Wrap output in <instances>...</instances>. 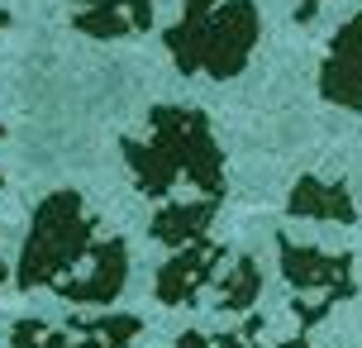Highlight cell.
<instances>
[{
    "label": "cell",
    "mask_w": 362,
    "mask_h": 348,
    "mask_svg": "<svg viewBox=\"0 0 362 348\" xmlns=\"http://www.w3.org/2000/svg\"><path fill=\"white\" fill-rule=\"evenodd\" d=\"M257 38H262V15L253 0H186L181 19L163 34V43L177 72H205L215 81H229L248 67Z\"/></svg>",
    "instance_id": "obj_1"
},
{
    "label": "cell",
    "mask_w": 362,
    "mask_h": 348,
    "mask_svg": "<svg viewBox=\"0 0 362 348\" xmlns=\"http://www.w3.org/2000/svg\"><path fill=\"white\" fill-rule=\"evenodd\" d=\"M95 248V220L86 215V205L72 186H62L53 196H43L34 205V220H29V234H24V248H19V267L15 282L24 291L34 286H48L53 291L57 282H67L72 267L81 257H90Z\"/></svg>",
    "instance_id": "obj_2"
},
{
    "label": "cell",
    "mask_w": 362,
    "mask_h": 348,
    "mask_svg": "<svg viewBox=\"0 0 362 348\" xmlns=\"http://www.w3.org/2000/svg\"><path fill=\"white\" fill-rule=\"evenodd\" d=\"M148 129H153V144L167 153V163L177 167L191 186L205 191V201H224V148L210 134L205 110L191 105H153L148 110Z\"/></svg>",
    "instance_id": "obj_3"
},
{
    "label": "cell",
    "mask_w": 362,
    "mask_h": 348,
    "mask_svg": "<svg viewBox=\"0 0 362 348\" xmlns=\"http://www.w3.org/2000/svg\"><path fill=\"white\" fill-rule=\"evenodd\" d=\"M276 257H281V277L296 296L300 291H320L325 301H353L358 282H353V257L348 253H325V248H310L281 229L276 234Z\"/></svg>",
    "instance_id": "obj_4"
},
{
    "label": "cell",
    "mask_w": 362,
    "mask_h": 348,
    "mask_svg": "<svg viewBox=\"0 0 362 348\" xmlns=\"http://www.w3.org/2000/svg\"><path fill=\"white\" fill-rule=\"evenodd\" d=\"M219 262H229V248L215 243V238H200L191 248H177L158 267V286L153 291H158L163 306H196L200 291L219 277Z\"/></svg>",
    "instance_id": "obj_5"
},
{
    "label": "cell",
    "mask_w": 362,
    "mask_h": 348,
    "mask_svg": "<svg viewBox=\"0 0 362 348\" xmlns=\"http://www.w3.org/2000/svg\"><path fill=\"white\" fill-rule=\"evenodd\" d=\"M124 282H129V243L124 238H95V248H90V272L57 282L53 291L62 296V301H76V306H110V301H119Z\"/></svg>",
    "instance_id": "obj_6"
},
{
    "label": "cell",
    "mask_w": 362,
    "mask_h": 348,
    "mask_svg": "<svg viewBox=\"0 0 362 348\" xmlns=\"http://www.w3.org/2000/svg\"><path fill=\"white\" fill-rule=\"evenodd\" d=\"M320 95L362 115V10L329 43V57L320 67Z\"/></svg>",
    "instance_id": "obj_7"
},
{
    "label": "cell",
    "mask_w": 362,
    "mask_h": 348,
    "mask_svg": "<svg viewBox=\"0 0 362 348\" xmlns=\"http://www.w3.org/2000/svg\"><path fill=\"white\" fill-rule=\"evenodd\" d=\"M286 210L296 220H325V224H353L358 205L348 196L344 182H320V177H300L286 196Z\"/></svg>",
    "instance_id": "obj_8"
},
{
    "label": "cell",
    "mask_w": 362,
    "mask_h": 348,
    "mask_svg": "<svg viewBox=\"0 0 362 348\" xmlns=\"http://www.w3.org/2000/svg\"><path fill=\"white\" fill-rule=\"evenodd\" d=\"M215 215H219V201H181V205H163V210L153 215V224H148V234L177 253V248H191V243H200V238H205V229L215 224Z\"/></svg>",
    "instance_id": "obj_9"
},
{
    "label": "cell",
    "mask_w": 362,
    "mask_h": 348,
    "mask_svg": "<svg viewBox=\"0 0 362 348\" xmlns=\"http://www.w3.org/2000/svg\"><path fill=\"white\" fill-rule=\"evenodd\" d=\"M119 148H124V163H129V172H134V182H139L144 196L158 201V196H167V191L177 186L181 172L167 163V153L153 144V139H134V134H129V139H119Z\"/></svg>",
    "instance_id": "obj_10"
},
{
    "label": "cell",
    "mask_w": 362,
    "mask_h": 348,
    "mask_svg": "<svg viewBox=\"0 0 362 348\" xmlns=\"http://www.w3.org/2000/svg\"><path fill=\"white\" fill-rule=\"evenodd\" d=\"M67 334H81L72 348H134L144 334L139 315H105V320H67Z\"/></svg>",
    "instance_id": "obj_11"
},
{
    "label": "cell",
    "mask_w": 362,
    "mask_h": 348,
    "mask_svg": "<svg viewBox=\"0 0 362 348\" xmlns=\"http://www.w3.org/2000/svg\"><path fill=\"white\" fill-rule=\"evenodd\" d=\"M257 296H262V272H257V262L253 257H234L229 272L219 277V286H215V306L229 311V315H243V311L257 306Z\"/></svg>",
    "instance_id": "obj_12"
},
{
    "label": "cell",
    "mask_w": 362,
    "mask_h": 348,
    "mask_svg": "<svg viewBox=\"0 0 362 348\" xmlns=\"http://www.w3.org/2000/svg\"><path fill=\"white\" fill-rule=\"evenodd\" d=\"M10 348H72V339H67V330H53L43 320H15Z\"/></svg>",
    "instance_id": "obj_13"
},
{
    "label": "cell",
    "mask_w": 362,
    "mask_h": 348,
    "mask_svg": "<svg viewBox=\"0 0 362 348\" xmlns=\"http://www.w3.org/2000/svg\"><path fill=\"white\" fill-rule=\"evenodd\" d=\"M291 311H296V334H300V339H310V334H315V325L334 311V301H325V296H320V301H300V296H296V301H291Z\"/></svg>",
    "instance_id": "obj_14"
},
{
    "label": "cell",
    "mask_w": 362,
    "mask_h": 348,
    "mask_svg": "<svg viewBox=\"0 0 362 348\" xmlns=\"http://www.w3.org/2000/svg\"><path fill=\"white\" fill-rule=\"evenodd\" d=\"M172 348H215V339H210V334H200V330H186Z\"/></svg>",
    "instance_id": "obj_15"
},
{
    "label": "cell",
    "mask_w": 362,
    "mask_h": 348,
    "mask_svg": "<svg viewBox=\"0 0 362 348\" xmlns=\"http://www.w3.org/2000/svg\"><path fill=\"white\" fill-rule=\"evenodd\" d=\"M320 5H325V0H300V5H296V24H315Z\"/></svg>",
    "instance_id": "obj_16"
},
{
    "label": "cell",
    "mask_w": 362,
    "mask_h": 348,
    "mask_svg": "<svg viewBox=\"0 0 362 348\" xmlns=\"http://www.w3.org/2000/svg\"><path fill=\"white\" fill-rule=\"evenodd\" d=\"M5 277H10V272H5V257H0V286H5Z\"/></svg>",
    "instance_id": "obj_17"
},
{
    "label": "cell",
    "mask_w": 362,
    "mask_h": 348,
    "mask_svg": "<svg viewBox=\"0 0 362 348\" xmlns=\"http://www.w3.org/2000/svg\"><path fill=\"white\" fill-rule=\"evenodd\" d=\"M5 24H10V15H5V10H0V29H5Z\"/></svg>",
    "instance_id": "obj_18"
},
{
    "label": "cell",
    "mask_w": 362,
    "mask_h": 348,
    "mask_svg": "<svg viewBox=\"0 0 362 348\" xmlns=\"http://www.w3.org/2000/svg\"><path fill=\"white\" fill-rule=\"evenodd\" d=\"M0 139H5V129H0Z\"/></svg>",
    "instance_id": "obj_19"
}]
</instances>
